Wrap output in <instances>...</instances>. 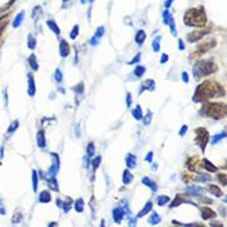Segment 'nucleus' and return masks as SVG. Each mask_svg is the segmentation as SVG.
I'll return each instance as SVG.
<instances>
[{
  "instance_id": "39448f33",
  "label": "nucleus",
  "mask_w": 227,
  "mask_h": 227,
  "mask_svg": "<svg viewBox=\"0 0 227 227\" xmlns=\"http://www.w3.org/2000/svg\"><path fill=\"white\" fill-rule=\"evenodd\" d=\"M207 142H209V133H207V130L205 128H197L196 129V143L200 145L202 151H205Z\"/></svg>"
},
{
  "instance_id": "4d7b16f0",
  "label": "nucleus",
  "mask_w": 227,
  "mask_h": 227,
  "mask_svg": "<svg viewBox=\"0 0 227 227\" xmlns=\"http://www.w3.org/2000/svg\"><path fill=\"white\" fill-rule=\"evenodd\" d=\"M151 158H153V151H149L148 155H146V158H145V160H146V161H151Z\"/></svg>"
},
{
  "instance_id": "603ef678",
  "label": "nucleus",
  "mask_w": 227,
  "mask_h": 227,
  "mask_svg": "<svg viewBox=\"0 0 227 227\" xmlns=\"http://www.w3.org/2000/svg\"><path fill=\"white\" fill-rule=\"evenodd\" d=\"M181 78H182V81H184L185 83H187V82H189V76H187V73H186V72H182V74H181Z\"/></svg>"
},
{
  "instance_id": "ea45409f",
  "label": "nucleus",
  "mask_w": 227,
  "mask_h": 227,
  "mask_svg": "<svg viewBox=\"0 0 227 227\" xmlns=\"http://www.w3.org/2000/svg\"><path fill=\"white\" fill-rule=\"evenodd\" d=\"M101 161H102V158L101 157H96L93 160H92V168H93V170H96L98 166H99V164H101Z\"/></svg>"
},
{
  "instance_id": "72a5a7b5",
  "label": "nucleus",
  "mask_w": 227,
  "mask_h": 227,
  "mask_svg": "<svg viewBox=\"0 0 227 227\" xmlns=\"http://www.w3.org/2000/svg\"><path fill=\"white\" fill-rule=\"evenodd\" d=\"M170 201V199H169V196H159L158 199H157V204L159 205V206H164V205H166L168 202Z\"/></svg>"
},
{
  "instance_id": "bb28decb",
  "label": "nucleus",
  "mask_w": 227,
  "mask_h": 227,
  "mask_svg": "<svg viewBox=\"0 0 227 227\" xmlns=\"http://www.w3.org/2000/svg\"><path fill=\"white\" fill-rule=\"evenodd\" d=\"M37 182H39V175H37L36 170H34V171H32V190L35 193L37 191V185H39Z\"/></svg>"
},
{
  "instance_id": "13d9d810",
  "label": "nucleus",
  "mask_w": 227,
  "mask_h": 227,
  "mask_svg": "<svg viewBox=\"0 0 227 227\" xmlns=\"http://www.w3.org/2000/svg\"><path fill=\"white\" fill-rule=\"evenodd\" d=\"M185 49V45H184V42H182V40H179V50H184Z\"/></svg>"
},
{
  "instance_id": "e2e57ef3",
  "label": "nucleus",
  "mask_w": 227,
  "mask_h": 227,
  "mask_svg": "<svg viewBox=\"0 0 227 227\" xmlns=\"http://www.w3.org/2000/svg\"><path fill=\"white\" fill-rule=\"evenodd\" d=\"M57 206H60V207L62 206V202H61V200H57Z\"/></svg>"
},
{
  "instance_id": "37998d69",
  "label": "nucleus",
  "mask_w": 227,
  "mask_h": 227,
  "mask_svg": "<svg viewBox=\"0 0 227 227\" xmlns=\"http://www.w3.org/2000/svg\"><path fill=\"white\" fill-rule=\"evenodd\" d=\"M210 191L214 193L215 196H221V195H222V191L220 190L217 186H215V185H211V186H210Z\"/></svg>"
},
{
  "instance_id": "a211bd4d",
  "label": "nucleus",
  "mask_w": 227,
  "mask_h": 227,
  "mask_svg": "<svg viewBox=\"0 0 227 227\" xmlns=\"http://www.w3.org/2000/svg\"><path fill=\"white\" fill-rule=\"evenodd\" d=\"M201 191H202V189L197 187V186H191V187L187 189V194L191 195V196H199Z\"/></svg>"
},
{
  "instance_id": "c85d7f7f",
  "label": "nucleus",
  "mask_w": 227,
  "mask_h": 227,
  "mask_svg": "<svg viewBox=\"0 0 227 227\" xmlns=\"http://www.w3.org/2000/svg\"><path fill=\"white\" fill-rule=\"evenodd\" d=\"M27 61H29V63H30V66H31V68H32V70H35V71L39 70V65H37V61H36L35 55H30Z\"/></svg>"
},
{
  "instance_id": "a878e982",
  "label": "nucleus",
  "mask_w": 227,
  "mask_h": 227,
  "mask_svg": "<svg viewBox=\"0 0 227 227\" xmlns=\"http://www.w3.org/2000/svg\"><path fill=\"white\" fill-rule=\"evenodd\" d=\"M171 20H173V15L170 14L169 10H165V11L163 13V21H164V25H169Z\"/></svg>"
},
{
  "instance_id": "9d476101",
  "label": "nucleus",
  "mask_w": 227,
  "mask_h": 227,
  "mask_svg": "<svg viewBox=\"0 0 227 227\" xmlns=\"http://www.w3.org/2000/svg\"><path fill=\"white\" fill-rule=\"evenodd\" d=\"M36 142H37V145H39L40 148H45L46 146V138H45V132L44 130H39V132H37Z\"/></svg>"
},
{
  "instance_id": "49530a36",
  "label": "nucleus",
  "mask_w": 227,
  "mask_h": 227,
  "mask_svg": "<svg viewBox=\"0 0 227 227\" xmlns=\"http://www.w3.org/2000/svg\"><path fill=\"white\" fill-rule=\"evenodd\" d=\"M197 181H210L211 180V178L209 176V175H200L197 179H196Z\"/></svg>"
},
{
  "instance_id": "c03bdc74",
  "label": "nucleus",
  "mask_w": 227,
  "mask_h": 227,
  "mask_svg": "<svg viewBox=\"0 0 227 227\" xmlns=\"http://www.w3.org/2000/svg\"><path fill=\"white\" fill-rule=\"evenodd\" d=\"M78 30H80L78 25H74V27L72 29V31H71V34H70V37H71V39H76V37L78 36Z\"/></svg>"
},
{
  "instance_id": "3c124183",
  "label": "nucleus",
  "mask_w": 227,
  "mask_h": 227,
  "mask_svg": "<svg viewBox=\"0 0 227 227\" xmlns=\"http://www.w3.org/2000/svg\"><path fill=\"white\" fill-rule=\"evenodd\" d=\"M130 106H132V94L127 93V107H130Z\"/></svg>"
},
{
  "instance_id": "de8ad7c7",
  "label": "nucleus",
  "mask_w": 227,
  "mask_h": 227,
  "mask_svg": "<svg viewBox=\"0 0 227 227\" xmlns=\"http://www.w3.org/2000/svg\"><path fill=\"white\" fill-rule=\"evenodd\" d=\"M73 89H74L76 92H77L78 94H82V93H83V83H80L77 87H74Z\"/></svg>"
},
{
  "instance_id": "7c9ffc66",
  "label": "nucleus",
  "mask_w": 227,
  "mask_h": 227,
  "mask_svg": "<svg viewBox=\"0 0 227 227\" xmlns=\"http://www.w3.org/2000/svg\"><path fill=\"white\" fill-rule=\"evenodd\" d=\"M83 207H85V204H83V200L82 199H78L77 201L74 202V209L77 212H82L83 211Z\"/></svg>"
},
{
  "instance_id": "2f4dec72",
  "label": "nucleus",
  "mask_w": 227,
  "mask_h": 227,
  "mask_svg": "<svg viewBox=\"0 0 227 227\" xmlns=\"http://www.w3.org/2000/svg\"><path fill=\"white\" fill-rule=\"evenodd\" d=\"M133 117H134L135 119H138V121L143 118V113H142V108H140V106H137L135 109L133 110Z\"/></svg>"
},
{
  "instance_id": "6e6d98bb",
  "label": "nucleus",
  "mask_w": 227,
  "mask_h": 227,
  "mask_svg": "<svg viewBox=\"0 0 227 227\" xmlns=\"http://www.w3.org/2000/svg\"><path fill=\"white\" fill-rule=\"evenodd\" d=\"M218 179H220V181H221L223 185H226V175L220 174V175H218Z\"/></svg>"
},
{
  "instance_id": "393cba45",
  "label": "nucleus",
  "mask_w": 227,
  "mask_h": 227,
  "mask_svg": "<svg viewBox=\"0 0 227 227\" xmlns=\"http://www.w3.org/2000/svg\"><path fill=\"white\" fill-rule=\"evenodd\" d=\"M151 209H153V202H150V201H149V202L144 206V209L138 214V217H143V216L146 215L149 211H151Z\"/></svg>"
},
{
  "instance_id": "680f3d73",
  "label": "nucleus",
  "mask_w": 227,
  "mask_h": 227,
  "mask_svg": "<svg viewBox=\"0 0 227 227\" xmlns=\"http://www.w3.org/2000/svg\"><path fill=\"white\" fill-rule=\"evenodd\" d=\"M14 2H15V0H10V2H9L8 4H6V6H5V8H3L2 10H5V9H8V8H10V6H11V4H13Z\"/></svg>"
},
{
  "instance_id": "473e14b6",
  "label": "nucleus",
  "mask_w": 227,
  "mask_h": 227,
  "mask_svg": "<svg viewBox=\"0 0 227 227\" xmlns=\"http://www.w3.org/2000/svg\"><path fill=\"white\" fill-rule=\"evenodd\" d=\"M160 40H161V37L160 36H157L155 39L153 40V44H151V45H153V50L155 52H158L160 50Z\"/></svg>"
},
{
  "instance_id": "4c0bfd02",
  "label": "nucleus",
  "mask_w": 227,
  "mask_h": 227,
  "mask_svg": "<svg viewBox=\"0 0 227 227\" xmlns=\"http://www.w3.org/2000/svg\"><path fill=\"white\" fill-rule=\"evenodd\" d=\"M27 46H29V49H31V50H34L35 46H36V40L34 39L32 35H29V37H27Z\"/></svg>"
},
{
  "instance_id": "2eb2a0df",
  "label": "nucleus",
  "mask_w": 227,
  "mask_h": 227,
  "mask_svg": "<svg viewBox=\"0 0 227 227\" xmlns=\"http://www.w3.org/2000/svg\"><path fill=\"white\" fill-rule=\"evenodd\" d=\"M24 11H20V13H19L16 16H15V20H14V23H13V26L16 29V27H19V26H20V24L23 23V20H24Z\"/></svg>"
},
{
  "instance_id": "ddd939ff",
  "label": "nucleus",
  "mask_w": 227,
  "mask_h": 227,
  "mask_svg": "<svg viewBox=\"0 0 227 227\" xmlns=\"http://www.w3.org/2000/svg\"><path fill=\"white\" fill-rule=\"evenodd\" d=\"M125 163L128 168H135L137 166V158L133 154H127L125 157Z\"/></svg>"
},
{
  "instance_id": "f704fd0d",
  "label": "nucleus",
  "mask_w": 227,
  "mask_h": 227,
  "mask_svg": "<svg viewBox=\"0 0 227 227\" xmlns=\"http://www.w3.org/2000/svg\"><path fill=\"white\" fill-rule=\"evenodd\" d=\"M94 151H96V148H94V144L93 143H89L87 145V157L91 158L94 155Z\"/></svg>"
},
{
  "instance_id": "f03ea898",
  "label": "nucleus",
  "mask_w": 227,
  "mask_h": 227,
  "mask_svg": "<svg viewBox=\"0 0 227 227\" xmlns=\"http://www.w3.org/2000/svg\"><path fill=\"white\" fill-rule=\"evenodd\" d=\"M184 23L187 26H196V27H202L206 24V15L205 10L202 6L197 9H190L184 16Z\"/></svg>"
},
{
  "instance_id": "c9c22d12",
  "label": "nucleus",
  "mask_w": 227,
  "mask_h": 227,
  "mask_svg": "<svg viewBox=\"0 0 227 227\" xmlns=\"http://www.w3.org/2000/svg\"><path fill=\"white\" fill-rule=\"evenodd\" d=\"M145 73V67L144 66H137L134 68V74L137 76V77H140V76H143Z\"/></svg>"
},
{
  "instance_id": "338daca9",
  "label": "nucleus",
  "mask_w": 227,
  "mask_h": 227,
  "mask_svg": "<svg viewBox=\"0 0 227 227\" xmlns=\"http://www.w3.org/2000/svg\"><path fill=\"white\" fill-rule=\"evenodd\" d=\"M63 2H68V0H63Z\"/></svg>"
},
{
  "instance_id": "0e129e2a",
  "label": "nucleus",
  "mask_w": 227,
  "mask_h": 227,
  "mask_svg": "<svg viewBox=\"0 0 227 227\" xmlns=\"http://www.w3.org/2000/svg\"><path fill=\"white\" fill-rule=\"evenodd\" d=\"M87 2H89V0H81V3H82V4H86Z\"/></svg>"
},
{
  "instance_id": "4be33fe9",
  "label": "nucleus",
  "mask_w": 227,
  "mask_h": 227,
  "mask_svg": "<svg viewBox=\"0 0 227 227\" xmlns=\"http://www.w3.org/2000/svg\"><path fill=\"white\" fill-rule=\"evenodd\" d=\"M204 168L207 170V171H210V173H215L216 171V166L212 164V163H210L207 159H204Z\"/></svg>"
},
{
  "instance_id": "7ed1b4c3",
  "label": "nucleus",
  "mask_w": 227,
  "mask_h": 227,
  "mask_svg": "<svg viewBox=\"0 0 227 227\" xmlns=\"http://www.w3.org/2000/svg\"><path fill=\"white\" fill-rule=\"evenodd\" d=\"M202 112L205 113V116L220 119L226 116V106L222 103H206L202 107Z\"/></svg>"
},
{
  "instance_id": "a18cd8bd",
  "label": "nucleus",
  "mask_w": 227,
  "mask_h": 227,
  "mask_svg": "<svg viewBox=\"0 0 227 227\" xmlns=\"http://www.w3.org/2000/svg\"><path fill=\"white\" fill-rule=\"evenodd\" d=\"M55 80L57 81V82H61L62 81V72H61V70H56V72H55Z\"/></svg>"
},
{
  "instance_id": "f3484780",
  "label": "nucleus",
  "mask_w": 227,
  "mask_h": 227,
  "mask_svg": "<svg viewBox=\"0 0 227 227\" xmlns=\"http://www.w3.org/2000/svg\"><path fill=\"white\" fill-rule=\"evenodd\" d=\"M142 181H143V184H144V185L149 186V187H150V189H151V190H153V191H157V189H158V187H157V184H155V182H154L153 180H150V179H149L148 176L143 178V180H142Z\"/></svg>"
},
{
  "instance_id": "f257e3e1",
  "label": "nucleus",
  "mask_w": 227,
  "mask_h": 227,
  "mask_svg": "<svg viewBox=\"0 0 227 227\" xmlns=\"http://www.w3.org/2000/svg\"><path fill=\"white\" fill-rule=\"evenodd\" d=\"M225 94V89L215 82H204L201 83L195 92V96H194V101L200 102V101H206V99H210L212 97H220Z\"/></svg>"
},
{
  "instance_id": "6ab92c4d",
  "label": "nucleus",
  "mask_w": 227,
  "mask_h": 227,
  "mask_svg": "<svg viewBox=\"0 0 227 227\" xmlns=\"http://www.w3.org/2000/svg\"><path fill=\"white\" fill-rule=\"evenodd\" d=\"M46 181H47V185L52 189L55 191H59V186H57V181H56L55 178H45Z\"/></svg>"
},
{
  "instance_id": "09e8293b",
  "label": "nucleus",
  "mask_w": 227,
  "mask_h": 227,
  "mask_svg": "<svg viewBox=\"0 0 227 227\" xmlns=\"http://www.w3.org/2000/svg\"><path fill=\"white\" fill-rule=\"evenodd\" d=\"M139 60H140V53H138V55H137L135 57H134L133 60H132L130 62H128V65H133V63H137V62H139Z\"/></svg>"
},
{
  "instance_id": "052dcab7",
  "label": "nucleus",
  "mask_w": 227,
  "mask_h": 227,
  "mask_svg": "<svg viewBox=\"0 0 227 227\" xmlns=\"http://www.w3.org/2000/svg\"><path fill=\"white\" fill-rule=\"evenodd\" d=\"M5 214V209L3 207V204L0 202V215H4Z\"/></svg>"
},
{
  "instance_id": "bf43d9fd",
  "label": "nucleus",
  "mask_w": 227,
  "mask_h": 227,
  "mask_svg": "<svg viewBox=\"0 0 227 227\" xmlns=\"http://www.w3.org/2000/svg\"><path fill=\"white\" fill-rule=\"evenodd\" d=\"M171 3H173V0H165V8H170Z\"/></svg>"
},
{
  "instance_id": "cd10ccee",
  "label": "nucleus",
  "mask_w": 227,
  "mask_h": 227,
  "mask_svg": "<svg viewBox=\"0 0 227 227\" xmlns=\"http://www.w3.org/2000/svg\"><path fill=\"white\" fill-rule=\"evenodd\" d=\"M46 24H47V26H49V27H50V29H51L56 35H60V29H59L57 24H56L53 20H49Z\"/></svg>"
},
{
  "instance_id": "f8f14e48",
  "label": "nucleus",
  "mask_w": 227,
  "mask_h": 227,
  "mask_svg": "<svg viewBox=\"0 0 227 227\" xmlns=\"http://www.w3.org/2000/svg\"><path fill=\"white\" fill-rule=\"evenodd\" d=\"M202 218L204 220H210V218H212V217H215V212L211 210V209H209V207H202Z\"/></svg>"
},
{
  "instance_id": "0eeeda50",
  "label": "nucleus",
  "mask_w": 227,
  "mask_h": 227,
  "mask_svg": "<svg viewBox=\"0 0 227 227\" xmlns=\"http://www.w3.org/2000/svg\"><path fill=\"white\" fill-rule=\"evenodd\" d=\"M124 216H125V212L122 207H117V209L113 210V220H114L117 223H121L122 220L124 218Z\"/></svg>"
},
{
  "instance_id": "8fccbe9b",
  "label": "nucleus",
  "mask_w": 227,
  "mask_h": 227,
  "mask_svg": "<svg viewBox=\"0 0 227 227\" xmlns=\"http://www.w3.org/2000/svg\"><path fill=\"white\" fill-rule=\"evenodd\" d=\"M186 130H187V125H182V127H181V129H180V132H179V135H180V137L185 135Z\"/></svg>"
},
{
  "instance_id": "6e6552de",
  "label": "nucleus",
  "mask_w": 227,
  "mask_h": 227,
  "mask_svg": "<svg viewBox=\"0 0 227 227\" xmlns=\"http://www.w3.org/2000/svg\"><path fill=\"white\" fill-rule=\"evenodd\" d=\"M27 81H29L27 93H29L30 97H32V96H35V93H36V86H35V80H34V77H32L31 73L27 74Z\"/></svg>"
},
{
  "instance_id": "5fc2aeb1",
  "label": "nucleus",
  "mask_w": 227,
  "mask_h": 227,
  "mask_svg": "<svg viewBox=\"0 0 227 227\" xmlns=\"http://www.w3.org/2000/svg\"><path fill=\"white\" fill-rule=\"evenodd\" d=\"M168 60H169V57H168V55H166V53H164V55L161 56V59H160V62H161V63H165V62H166Z\"/></svg>"
},
{
  "instance_id": "412c9836",
  "label": "nucleus",
  "mask_w": 227,
  "mask_h": 227,
  "mask_svg": "<svg viewBox=\"0 0 227 227\" xmlns=\"http://www.w3.org/2000/svg\"><path fill=\"white\" fill-rule=\"evenodd\" d=\"M160 221H161V217H160L157 212H153V214H151V216H150L149 220H148V222H149L150 225H158Z\"/></svg>"
},
{
  "instance_id": "69168bd1",
  "label": "nucleus",
  "mask_w": 227,
  "mask_h": 227,
  "mask_svg": "<svg viewBox=\"0 0 227 227\" xmlns=\"http://www.w3.org/2000/svg\"><path fill=\"white\" fill-rule=\"evenodd\" d=\"M92 2H93V0H89V3H92Z\"/></svg>"
},
{
  "instance_id": "79ce46f5",
  "label": "nucleus",
  "mask_w": 227,
  "mask_h": 227,
  "mask_svg": "<svg viewBox=\"0 0 227 227\" xmlns=\"http://www.w3.org/2000/svg\"><path fill=\"white\" fill-rule=\"evenodd\" d=\"M6 24H8V15H6V16H4V17H2V19H0V34H2V32H3L4 27L6 26Z\"/></svg>"
},
{
  "instance_id": "4468645a",
  "label": "nucleus",
  "mask_w": 227,
  "mask_h": 227,
  "mask_svg": "<svg viewBox=\"0 0 227 227\" xmlns=\"http://www.w3.org/2000/svg\"><path fill=\"white\" fill-rule=\"evenodd\" d=\"M145 39H146L145 31H144V30H139V31L137 32V35H135V42H137L138 45H142V44L145 41Z\"/></svg>"
},
{
  "instance_id": "e433bc0d",
  "label": "nucleus",
  "mask_w": 227,
  "mask_h": 227,
  "mask_svg": "<svg viewBox=\"0 0 227 227\" xmlns=\"http://www.w3.org/2000/svg\"><path fill=\"white\" fill-rule=\"evenodd\" d=\"M151 118H153V114H151V112H150V110H148V112H146V114H145V117L143 118V123H144V125H149L150 122H151Z\"/></svg>"
},
{
  "instance_id": "dca6fc26",
  "label": "nucleus",
  "mask_w": 227,
  "mask_h": 227,
  "mask_svg": "<svg viewBox=\"0 0 227 227\" xmlns=\"http://www.w3.org/2000/svg\"><path fill=\"white\" fill-rule=\"evenodd\" d=\"M215 45H216V41H215V40H210V41L205 42L202 46H200L199 51H200V52H205V51H207V50H210L211 47H214Z\"/></svg>"
},
{
  "instance_id": "a19ab883",
  "label": "nucleus",
  "mask_w": 227,
  "mask_h": 227,
  "mask_svg": "<svg viewBox=\"0 0 227 227\" xmlns=\"http://www.w3.org/2000/svg\"><path fill=\"white\" fill-rule=\"evenodd\" d=\"M17 127H19V121H15V122H13L11 123V125L9 127V129H8V135H10L13 132H15L16 129H17Z\"/></svg>"
},
{
  "instance_id": "58836bf2",
  "label": "nucleus",
  "mask_w": 227,
  "mask_h": 227,
  "mask_svg": "<svg viewBox=\"0 0 227 227\" xmlns=\"http://www.w3.org/2000/svg\"><path fill=\"white\" fill-rule=\"evenodd\" d=\"M223 138H226V133L223 132V133H221V134H218V135H215V137H212V139H211V143L212 144H217L221 139H223Z\"/></svg>"
},
{
  "instance_id": "b1692460",
  "label": "nucleus",
  "mask_w": 227,
  "mask_h": 227,
  "mask_svg": "<svg viewBox=\"0 0 227 227\" xmlns=\"http://www.w3.org/2000/svg\"><path fill=\"white\" fill-rule=\"evenodd\" d=\"M39 200H40V202H42V204L50 202V201H51V194H50L49 191H42V193L40 194Z\"/></svg>"
},
{
  "instance_id": "423d86ee",
  "label": "nucleus",
  "mask_w": 227,
  "mask_h": 227,
  "mask_svg": "<svg viewBox=\"0 0 227 227\" xmlns=\"http://www.w3.org/2000/svg\"><path fill=\"white\" fill-rule=\"evenodd\" d=\"M104 35V27L103 26H101V27H98L97 29V31H96V34H94V36L91 39V41H89V44L92 45V46H96L98 42H99V40L102 39V36Z\"/></svg>"
},
{
  "instance_id": "5701e85b",
  "label": "nucleus",
  "mask_w": 227,
  "mask_h": 227,
  "mask_svg": "<svg viewBox=\"0 0 227 227\" xmlns=\"http://www.w3.org/2000/svg\"><path fill=\"white\" fill-rule=\"evenodd\" d=\"M132 180H133V175L130 174L129 170H124L123 171V182L125 185H129L132 182Z\"/></svg>"
},
{
  "instance_id": "20e7f679",
  "label": "nucleus",
  "mask_w": 227,
  "mask_h": 227,
  "mask_svg": "<svg viewBox=\"0 0 227 227\" xmlns=\"http://www.w3.org/2000/svg\"><path fill=\"white\" fill-rule=\"evenodd\" d=\"M217 70V66L214 62L210 61H201L199 63L195 65V67L193 68V72L195 74V77L199 78L200 76H207L211 74L212 72H215Z\"/></svg>"
},
{
  "instance_id": "aec40b11",
  "label": "nucleus",
  "mask_w": 227,
  "mask_h": 227,
  "mask_svg": "<svg viewBox=\"0 0 227 227\" xmlns=\"http://www.w3.org/2000/svg\"><path fill=\"white\" fill-rule=\"evenodd\" d=\"M144 89H149V91H154L155 89V82L153 80H146L143 82V86H142Z\"/></svg>"
},
{
  "instance_id": "c756f323",
  "label": "nucleus",
  "mask_w": 227,
  "mask_h": 227,
  "mask_svg": "<svg viewBox=\"0 0 227 227\" xmlns=\"http://www.w3.org/2000/svg\"><path fill=\"white\" fill-rule=\"evenodd\" d=\"M184 202H187V204H193L191 201H187V200H185V199H182L181 196H176V199L173 201V204H171V207H175V206H178V205H180V204H184ZM194 205V204H193Z\"/></svg>"
},
{
  "instance_id": "1a4fd4ad",
  "label": "nucleus",
  "mask_w": 227,
  "mask_h": 227,
  "mask_svg": "<svg viewBox=\"0 0 227 227\" xmlns=\"http://www.w3.org/2000/svg\"><path fill=\"white\" fill-rule=\"evenodd\" d=\"M206 31H196V32H191V34H189L187 35V40L190 41V42H195L200 39H202V37L205 36Z\"/></svg>"
},
{
  "instance_id": "9b49d317",
  "label": "nucleus",
  "mask_w": 227,
  "mask_h": 227,
  "mask_svg": "<svg viewBox=\"0 0 227 227\" xmlns=\"http://www.w3.org/2000/svg\"><path fill=\"white\" fill-rule=\"evenodd\" d=\"M60 53L62 57H67V56L70 55V45L67 44L66 40H62L60 42Z\"/></svg>"
},
{
  "instance_id": "864d4df0",
  "label": "nucleus",
  "mask_w": 227,
  "mask_h": 227,
  "mask_svg": "<svg viewBox=\"0 0 227 227\" xmlns=\"http://www.w3.org/2000/svg\"><path fill=\"white\" fill-rule=\"evenodd\" d=\"M20 218H21V215H20V214H17L16 217H15V216L13 217V223H17L19 221H20Z\"/></svg>"
}]
</instances>
